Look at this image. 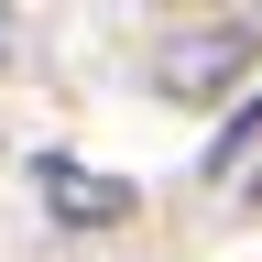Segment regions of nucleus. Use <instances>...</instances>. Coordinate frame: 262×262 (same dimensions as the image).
Here are the masks:
<instances>
[{
	"instance_id": "1",
	"label": "nucleus",
	"mask_w": 262,
	"mask_h": 262,
	"mask_svg": "<svg viewBox=\"0 0 262 262\" xmlns=\"http://www.w3.org/2000/svg\"><path fill=\"white\" fill-rule=\"evenodd\" d=\"M241 66H251V33L241 22H196V33H175V44L153 55V88L164 98H219Z\"/></svg>"
},
{
	"instance_id": "2",
	"label": "nucleus",
	"mask_w": 262,
	"mask_h": 262,
	"mask_svg": "<svg viewBox=\"0 0 262 262\" xmlns=\"http://www.w3.org/2000/svg\"><path fill=\"white\" fill-rule=\"evenodd\" d=\"M44 208H55L66 229H120L142 196H131L120 175H88V164H66V153H55V164H44Z\"/></svg>"
},
{
	"instance_id": "3",
	"label": "nucleus",
	"mask_w": 262,
	"mask_h": 262,
	"mask_svg": "<svg viewBox=\"0 0 262 262\" xmlns=\"http://www.w3.org/2000/svg\"><path fill=\"white\" fill-rule=\"evenodd\" d=\"M251 142H262V98H251V110H229V131L208 142V175H241V164H251Z\"/></svg>"
}]
</instances>
